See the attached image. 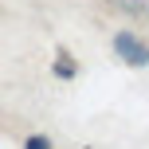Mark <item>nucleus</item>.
<instances>
[{
    "mask_svg": "<svg viewBox=\"0 0 149 149\" xmlns=\"http://www.w3.org/2000/svg\"><path fill=\"white\" fill-rule=\"evenodd\" d=\"M24 149H55V145H51V137H47V134H31L28 141H24Z\"/></svg>",
    "mask_w": 149,
    "mask_h": 149,
    "instance_id": "obj_2",
    "label": "nucleus"
},
{
    "mask_svg": "<svg viewBox=\"0 0 149 149\" xmlns=\"http://www.w3.org/2000/svg\"><path fill=\"white\" fill-rule=\"evenodd\" d=\"M114 55L122 63H130V67H149V43L137 39L134 31H118L114 36Z\"/></svg>",
    "mask_w": 149,
    "mask_h": 149,
    "instance_id": "obj_1",
    "label": "nucleus"
}]
</instances>
